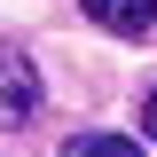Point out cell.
<instances>
[{
  "mask_svg": "<svg viewBox=\"0 0 157 157\" xmlns=\"http://www.w3.org/2000/svg\"><path fill=\"white\" fill-rule=\"evenodd\" d=\"M141 126H149V141H157V86H149V110H141Z\"/></svg>",
  "mask_w": 157,
  "mask_h": 157,
  "instance_id": "cell-3",
  "label": "cell"
},
{
  "mask_svg": "<svg viewBox=\"0 0 157 157\" xmlns=\"http://www.w3.org/2000/svg\"><path fill=\"white\" fill-rule=\"evenodd\" d=\"M94 24H110V32H126V39H141L157 24V0H78Z\"/></svg>",
  "mask_w": 157,
  "mask_h": 157,
  "instance_id": "cell-2",
  "label": "cell"
},
{
  "mask_svg": "<svg viewBox=\"0 0 157 157\" xmlns=\"http://www.w3.org/2000/svg\"><path fill=\"white\" fill-rule=\"evenodd\" d=\"M39 71H32V55L24 47H0V134H16V126H32L39 118Z\"/></svg>",
  "mask_w": 157,
  "mask_h": 157,
  "instance_id": "cell-1",
  "label": "cell"
}]
</instances>
